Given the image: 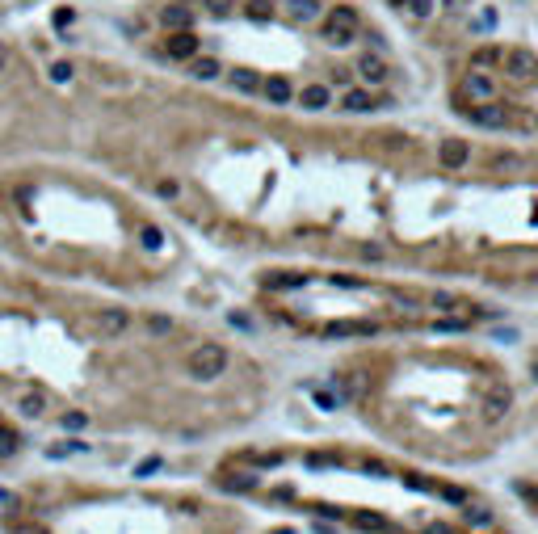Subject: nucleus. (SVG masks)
<instances>
[{
	"instance_id": "39448f33",
	"label": "nucleus",
	"mask_w": 538,
	"mask_h": 534,
	"mask_svg": "<svg viewBox=\"0 0 538 534\" xmlns=\"http://www.w3.org/2000/svg\"><path fill=\"white\" fill-rule=\"evenodd\" d=\"M500 63H505V72H509L513 80H530V76L538 72V59L530 55V51H522V46L505 51V59H500Z\"/></svg>"
},
{
	"instance_id": "393cba45",
	"label": "nucleus",
	"mask_w": 538,
	"mask_h": 534,
	"mask_svg": "<svg viewBox=\"0 0 538 534\" xmlns=\"http://www.w3.org/2000/svg\"><path fill=\"white\" fill-rule=\"evenodd\" d=\"M315 404H320L324 412H332V408L341 404V396H332V392H315Z\"/></svg>"
},
{
	"instance_id": "6ab92c4d",
	"label": "nucleus",
	"mask_w": 538,
	"mask_h": 534,
	"mask_svg": "<svg viewBox=\"0 0 538 534\" xmlns=\"http://www.w3.org/2000/svg\"><path fill=\"white\" fill-rule=\"evenodd\" d=\"M85 425H89V417H85V412H68V417H63V429H72V434H80Z\"/></svg>"
},
{
	"instance_id": "20e7f679",
	"label": "nucleus",
	"mask_w": 538,
	"mask_h": 534,
	"mask_svg": "<svg viewBox=\"0 0 538 534\" xmlns=\"http://www.w3.org/2000/svg\"><path fill=\"white\" fill-rule=\"evenodd\" d=\"M509 408H513V392L505 387V383H492L488 392H484V421H505L509 417Z\"/></svg>"
},
{
	"instance_id": "7c9ffc66",
	"label": "nucleus",
	"mask_w": 538,
	"mask_h": 534,
	"mask_svg": "<svg viewBox=\"0 0 538 534\" xmlns=\"http://www.w3.org/2000/svg\"><path fill=\"white\" fill-rule=\"evenodd\" d=\"M68 450H85V442H68V446H51V450H46V454H51V459H63V454H68Z\"/></svg>"
},
{
	"instance_id": "c756f323",
	"label": "nucleus",
	"mask_w": 538,
	"mask_h": 534,
	"mask_svg": "<svg viewBox=\"0 0 538 534\" xmlns=\"http://www.w3.org/2000/svg\"><path fill=\"white\" fill-rule=\"evenodd\" d=\"M438 333H463L467 328V320H442V324H433Z\"/></svg>"
},
{
	"instance_id": "cd10ccee",
	"label": "nucleus",
	"mask_w": 538,
	"mask_h": 534,
	"mask_svg": "<svg viewBox=\"0 0 538 534\" xmlns=\"http://www.w3.org/2000/svg\"><path fill=\"white\" fill-rule=\"evenodd\" d=\"M312 513L315 518H328V522H341V509H332V505H315Z\"/></svg>"
},
{
	"instance_id": "423d86ee",
	"label": "nucleus",
	"mask_w": 538,
	"mask_h": 534,
	"mask_svg": "<svg viewBox=\"0 0 538 534\" xmlns=\"http://www.w3.org/2000/svg\"><path fill=\"white\" fill-rule=\"evenodd\" d=\"M97 328H101V337H122V333L131 328V312H122V308H105V312L97 315Z\"/></svg>"
},
{
	"instance_id": "4be33fe9",
	"label": "nucleus",
	"mask_w": 538,
	"mask_h": 534,
	"mask_svg": "<svg viewBox=\"0 0 538 534\" xmlns=\"http://www.w3.org/2000/svg\"><path fill=\"white\" fill-rule=\"evenodd\" d=\"M139 240H143V248H160V240H164V236H160L156 227H143V231H139Z\"/></svg>"
},
{
	"instance_id": "2f4dec72",
	"label": "nucleus",
	"mask_w": 538,
	"mask_h": 534,
	"mask_svg": "<svg viewBox=\"0 0 538 534\" xmlns=\"http://www.w3.org/2000/svg\"><path fill=\"white\" fill-rule=\"evenodd\" d=\"M362 471H366V476H387V467H383L379 459H366V463H362Z\"/></svg>"
},
{
	"instance_id": "2eb2a0df",
	"label": "nucleus",
	"mask_w": 538,
	"mask_h": 534,
	"mask_svg": "<svg viewBox=\"0 0 538 534\" xmlns=\"http://www.w3.org/2000/svg\"><path fill=\"white\" fill-rule=\"evenodd\" d=\"M46 408V396L43 392H34V396H21V417H43Z\"/></svg>"
},
{
	"instance_id": "4468645a",
	"label": "nucleus",
	"mask_w": 538,
	"mask_h": 534,
	"mask_svg": "<svg viewBox=\"0 0 538 534\" xmlns=\"http://www.w3.org/2000/svg\"><path fill=\"white\" fill-rule=\"evenodd\" d=\"M265 97L273 101V105H286V101L295 97V89H290L286 80H265Z\"/></svg>"
},
{
	"instance_id": "f03ea898",
	"label": "nucleus",
	"mask_w": 538,
	"mask_h": 534,
	"mask_svg": "<svg viewBox=\"0 0 538 534\" xmlns=\"http://www.w3.org/2000/svg\"><path fill=\"white\" fill-rule=\"evenodd\" d=\"M227 370V350L223 345H198L194 354H189V375L194 379H202V383H211V379H219Z\"/></svg>"
},
{
	"instance_id": "c85d7f7f",
	"label": "nucleus",
	"mask_w": 538,
	"mask_h": 534,
	"mask_svg": "<svg viewBox=\"0 0 538 534\" xmlns=\"http://www.w3.org/2000/svg\"><path fill=\"white\" fill-rule=\"evenodd\" d=\"M156 194H160V198H177L181 185H177V181H160V185H156Z\"/></svg>"
},
{
	"instance_id": "f704fd0d",
	"label": "nucleus",
	"mask_w": 538,
	"mask_h": 534,
	"mask_svg": "<svg viewBox=\"0 0 538 534\" xmlns=\"http://www.w3.org/2000/svg\"><path fill=\"white\" fill-rule=\"evenodd\" d=\"M9 534H38L34 526H21V522H9Z\"/></svg>"
},
{
	"instance_id": "9d476101",
	"label": "nucleus",
	"mask_w": 538,
	"mask_h": 534,
	"mask_svg": "<svg viewBox=\"0 0 538 534\" xmlns=\"http://www.w3.org/2000/svg\"><path fill=\"white\" fill-rule=\"evenodd\" d=\"M358 76L366 80V85H383V80H387V63H383L379 55H362L358 59Z\"/></svg>"
},
{
	"instance_id": "412c9836",
	"label": "nucleus",
	"mask_w": 538,
	"mask_h": 534,
	"mask_svg": "<svg viewBox=\"0 0 538 534\" xmlns=\"http://www.w3.org/2000/svg\"><path fill=\"white\" fill-rule=\"evenodd\" d=\"M13 450H17V434L0 425V454H13Z\"/></svg>"
},
{
	"instance_id": "473e14b6",
	"label": "nucleus",
	"mask_w": 538,
	"mask_h": 534,
	"mask_svg": "<svg viewBox=\"0 0 538 534\" xmlns=\"http://www.w3.org/2000/svg\"><path fill=\"white\" fill-rule=\"evenodd\" d=\"M522 160L517 156H492V169H517Z\"/></svg>"
},
{
	"instance_id": "f3484780",
	"label": "nucleus",
	"mask_w": 538,
	"mask_h": 534,
	"mask_svg": "<svg viewBox=\"0 0 538 534\" xmlns=\"http://www.w3.org/2000/svg\"><path fill=\"white\" fill-rule=\"evenodd\" d=\"M227 492H253L257 488V476H236V480H223Z\"/></svg>"
},
{
	"instance_id": "ddd939ff",
	"label": "nucleus",
	"mask_w": 538,
	"mask_h": 534,
	"mask_svg": "<svg viewBox=\"0 0 538 534\" xmlns=\"http://www.w3.org/2000/svg\"><path fill=\"white\" fill-rule=\"evenodd\" d=\"M500 59H505V46H480L475 59H471V68H496Z\"/></svg>"
},
{
	"instance_id": "aec40b11",
	"label": "nucleus",
	"mask_w": 538,
	"mask_h": 534,
	"mask_svg": "<svg viewBox=\"0 0 538 534\" xmlns=\"http://www.w3.org/2000/svg\"><path fill=\"white\" fill-rule=\"evenodd\" d=\"M248 459H253L257 467H278V463H282V454H273V450H261V454H248Z\"/></svg>"
},
{
	"instance_id": "b1692460",
	"label": "nucleus",
	"mask_w": 538,
	"mask_h": 534,
	"mask_svg": "<svg viewBox=\"0 0 538 534\" xmlns=\"http://www.w3.org/2000/svg\"><path fill=\"white\" fill-rule=\"evenodd\" d=\"M337 454H307V467H337Z\"/></svg>"
},
{
	"instance_id": "dca6fc26",
	"label": "nucleus",
	"mask_w": 538,
	"mask_h": 534,
	"mask_svg": "<svg viewBox=\"0 0 538 534\" xmlns=\"http://www.w3.org/2000/svg\"><path fill=\"white\" fill-rule=\"evenodd\" d=\"M354 526H358V530H391L379 513H354Z\"/></svg>"
},
{
	"instance_id": "e433bc0d",
	"label": "nucleus",
	"mask_w": 538,
	"mask_h": 534,
	"mask_svg": "<svg viewBox=\"0 0 538 534\" xmlns=\"http://www.w3.org/2000/svg\"><path fill=\"white\" fill-rule=\"evenodd\" d=\"M4 68H9V46L0 43V72H4Z\"/></svg>"
},
{
	"instance_id": "9b49d317",
	"label": "nucleus",
	"mask_w": 538,
	"mask_h": 534,
	"mask_svg": "<svg viewBox=\"0 0 538 534\" xmlns=\"http://www.w3.org/2000/svg\"><path fill=\"white\" fill-rule=\"evenodd\" d=\"M341 105H345L349 114H366V110H379V101L370 97V89H345Z\"/></svg>"
},
{
	"instance_id": "bb28decb",
	"label": "nucleus",
	"mask_w": 538,
	"mask_h": 534,
	"mask_svg": "<svg viewBox=\"0 0 538 534\" xmlns=\"http://www.w3.org/2000/svg\"><path fill=\"white\" fill-rule=\"evenodd\" d=\"M404 484H408V488H416V492H438L429 480H421V476H404Z\"/></svg>"
},
{
	"instance_id": "f8f14e48",
	"label": "nucleus",
	"mask_w": 538,
	"mask_h": 534,
	"mask_svg": "<svg viewBox=\"0 0 538 534\" xmlns=\"http://www.w3.org/2000/svg\"><path fill=\"white\" fill-rule=\"evenodd\" d=\"M463 522L475 526V530H488L496 518H492V509H484V505H467V509H463Z\"/></svg>"
},
{
	"instance_id": "5701e85b",
	"label": "nucleus",
	"mask_w": 538,
	"mask_h": 534,
	"mask_svg": "<svg viewBox=\"0 0 538 534\" xmlns=\"http://www.w3.org/2000/svg\"><path fill=\"white\" fill-rule=\"evenodd\" d=\"M152 471H160V454H152V459H143L139 467H134V476L143 480V476H152Z\"/></svg>"
},
{
	"instance_id": "c9c22d12",
	"label": "nucleus",
	"mask_w": 538,
	"mask_h": 534,
	"mask_svg": "<svg viewBox=\"0 0 538 534\" xmlns=\"http://www.w3.org/2000/svg\"><path fill=\"white\" fill-rule=\"evenodd\" d=\"M0 505L9 509V505H17V496H13V492H9V488H0Z\"/></svg>"
},
{
	"instance_id": "72a5a7b5",
	"label": "nucleus",
	"mask_w": 538,
	"mask_h": 534,
	"mask_svg": "<svg viewBox=\"0 0 538 534\" xmlns=\"http://www.w3.org/2000/svg\"><path fill=\"white\" fill-rule=\"evenodd\" d=\"M421 534H454V526L450 522H433V526H425Z\"/></svg>"
},
{
	"instance_id": "f257e3e1",
	"label": "nucleus",
	"mask_w": 538,
	"mask_h": 534,
	"mask_svg": "<svg viewBox=\"0 0 538 534\" xmlns=\"http://www.w3.org/2000/svg\"><path fill=\"white\" fill-rule=\"evenodd\" d=\"M454 97H458V105H463V110H467V105H484V101H492V97H496V80L484 72V68H471V72L458 80Z\"/></svg>"
},
{
	"instance_id": "a878e982",
	"label": "nucleus",
	"mask_w": 538,
	"mask_h": 534,
	"mask_svg": "<svg viewBox=\"0 0 538 534\" xmlns=\"http://www.w3.org/2000/svg\"><path fill=\"white\" fill-rule=\"evenodd\" d=\"M438 496L442 501H454V505H467V492L463 488H438Z\"/></svg>"
},
{
	"instance_id": "6e6552de",
	"label": "nucleus",
	"mask_w": 538,
	"mask_h": 534,
	"mask_svg": "<svg viewBox=\"0 0 538 534\" xmlns=\"http://www.w3.org/2000/svg\"><path fill=\"white\" fill-rule=\"evenodd\" d=\"M467 156H471V147H467L463 139H446V143L438 147V160H442V169H463V164H467Z\"/></svg>"
},
{
	"instance_id": "1a4fd4ad",
	"label": "nucleus",
	"mask_w": 538,
	"mask_h": 534,
	"mask_svg": "<svg viewBox=\"0 0 538 534\" xmlns=\"http://www.w3.org/2000/svg\"><path fill=\"white\" fill-rule=\"evenodd\" d=\"M299 105L303 110H328L332 105V89L328 85H303L299 89Z\"/></svg>"
},
{
	"instance_id": "a211bd4d",
	"label": "nucleus",
	"mask_w": 538,
	"mask_h": 534,
	"mask_svg": "<svg viewBox=\"0 0 538 534\" xmlns=\"http://www.w3.org/2000/svg\"><path fill=\"white\" fill-rule=\"evenodd\" d=\"M147 328H152L156 337H164V333H173V320H164V315H147Z\"/></svg>"
},
{
	"instance_id": "0eeeda50",
	"label": "nucleus",
	"mask_w": 538,
	"mask_h": 534,
	"mask_svg": "<svg viewBox=\"0 0 538 534\" xmlns=\"http://www.w3.org/2000/svg\"><path fill=\"white\" fill-rule=\"evenodd\" d=\"M374 333H379V324H370V320H337L324 328V337H374Z\"/></svg>"
},
{
	"instance_id": "7ed1b4c3",
	"label": "nucleus",
	"mask_w": 538,
	"mask_h": 534,
	"mask_svg": "<svg viewBox=\"0 0 538 534\" xmlns=\"http://www.w3.org/2000/svg\"><path fill=\"white\" fill-rule=\"evenodd\" d=\"M463 114H467L475 127H488V131H505V127L513 122L509 105H505V101H496V97H492V101H484V105H467Z\"/></svg>"
}]
</instances>
